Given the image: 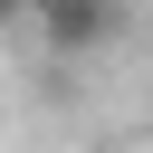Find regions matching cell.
Wrapping results in <instances>:
<instances>
[{
	"label": "cell",
	"mask_w": 153,
	"mask_h": 153,
	"mask_svg": "<svg viewBox=\"0 0 153 153\" xmlns=\"http://www.w3.org/2000/svg\"><path fill=\"white\" fill-rule=\"evenodd\" d=\"M19 19H38V29H48V48L86 57V48H105V29H115V0H19Z\"/></svg>",
	"instance_id": "obj_1"
},
{
	"label": "cell",
	"mask_w": 153,
	"mask_h": 153,
	"mask_svg": "<svg viewBox=\"0 0 153 153\" xmlns=\"http://www.w3.org/2000/svg\"><path fill=\"white\" fill-rule=\"evenodd\" d=\"M10 19H19V0H0V29H10Z\"/></svg>",
	"instance_id": "obj_2"
}]
</instances>
